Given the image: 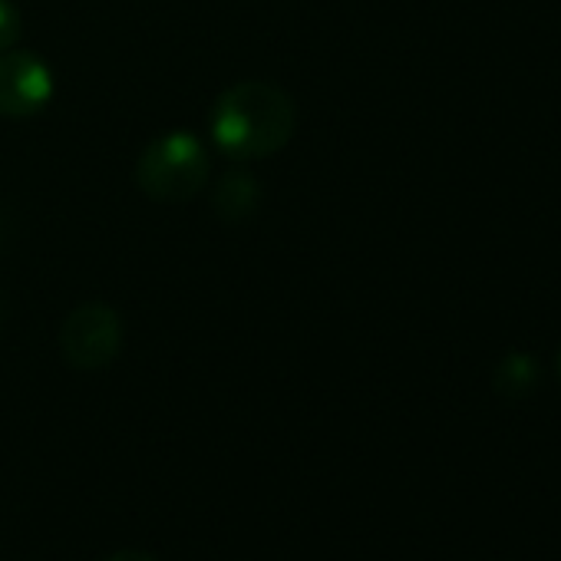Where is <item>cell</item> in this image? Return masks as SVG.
Here are the masks:
<instances>
[{"label":"cell","instance_id":"ba28073f","mask_svg":"<svg viewBox=\"0 0 561 561\" xmlns=\"http://www.w3.org/2000/svg\"><path fill=\"white\" fill-rule=\"evenodd\" d=\"M110 561H156V558H149V554H142V551H116Z\"/></svg>","mask_w":561,"mask_h":561},{"label":"cell","instance_id":"5b68a950","mask_svg":"<svg viewBox=\"0 0 561 561\" xmlns=\"http://www.w3.org/2000/svg\"><path fill=\"white\" fill-rule=\"evenodd\" d=\"M257 205H261V185L251 172L231 169L218 179L211 208L221 221H248L257 211Z\"/></svg>","mask_w":561,"mask_h":561},{"label":"cell","instance_id":"3957f363","mask_svg":"<svg viewBox=\"0 0 561 561\" xmlns=\"http://www.w3.org/2000/svg\"><path fill=\"white\" fill-rule=\"evenodd\" d=\"M123 351V318L100 301L80 305L60 324V354L73 370L93 374L110 367Z\"/></svg>","mask_w":561,"mask_h":561},{"label":"cell","instance_id":"277c9868","mask_svg":"<svg viewBox=\"0 0 561 561\" xmlns=\"http://www.w3.org/2000/svg\"><path fill=\"white\" fill-rule=\"evenodd\" d=\"M54 96V73L41 54L8 50L0 54V116H37Z\"/></svg>","mask_w":561,"mask_h":561},{"label":"cell","instance_id":"7a4b0ae2","mask_svg":"<svg viewBox=\"0 0 561 561\" xmlns=\"http://www.w3.org/2000/svg\"><path fill=\"white\" fill-rule=\"evenodd\" d=\"M211 175L208 149L198 136L185 129H172L156 136L139 162H136V185L152 202H188L195 198Z\"/></svg>","mask_w":561,"mask_h":561},{"label":"cell","instance_id":"9c48e42d","mask_svg":"<svg viewBox=\"0 0 561 561\" xmlns=\"http://www.w3.org/2000/svg\"><path fill=\"white\" fill-rule=\"evenodd\" d=\"M558 367H561V360H558Z\"/></svg>","mask_w":561,"mask_h":561},{"label":"cell","instance_id":"6da1fadb","mask_svg":"<svg viewBox=\"0 0 561 561\" xmlns=\"http://www.w3.org/2000/svg\"><path fill=\"white\" fill-rule=\"evenodd\" d=\"M298 126L295 100L264 80H244L218 93L208 113L215 146L234 162H254L280 152Z\"/></svg>","mask_w":561,"mask_h":561},{"label":"cell","instance_id":"8992f818","mask_svg":"<svg viewBox=\"0 0 561 561\" xmlns=\"http://www.w3.org/2000/svg\"><path fill=\"white\" fill-rule=\"evenodd\" d=\"M531 383H535V364L525 354L505 357L502 367L495 370V390L502 397H525Z\"/></svg>","mask_w":561,"mask_h":561},{"label":"cell","instance_id":"52a82bcc","mask_svg":"<svg viewBox=\"0 0 561 561\" xmlns=\"http://www.w3.org/2000/svg\"><path fill=\"white\" fill-rule=\"evenodd\" d=\"M21 34H24V18H21L18 4L14 0H0V54L14 50Z\"/></svg>","mask_w":561,"mask_h":561}]
</instances>
